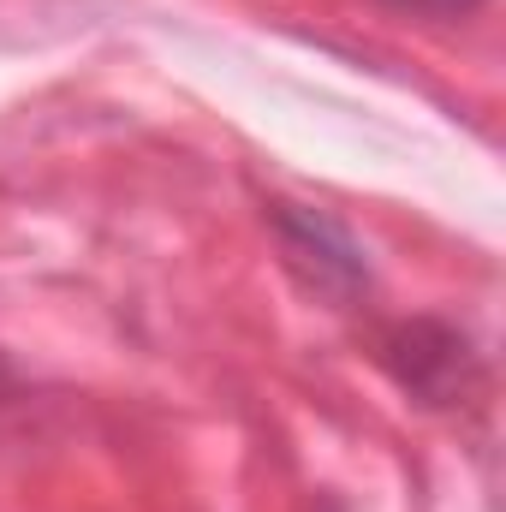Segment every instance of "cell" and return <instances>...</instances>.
Returning a JSON list of instances; mask_svg holds the SVG:
<instances>
[{
	"label": "cell",
	"instance_id": "cell-1",
	"mask_svg": "<svg viewBox=\"0 0 506 512\" xmlns=\"http://www.w3.org/2000/svg\"><path fill=\"white\" fill-rule=\"evenodd\" d=\"M399 6H435V12H465V6H477V0H399Z\"/></svg>",
	"mask_w": 506,
	"mask_h": 512
}]
</instances>
